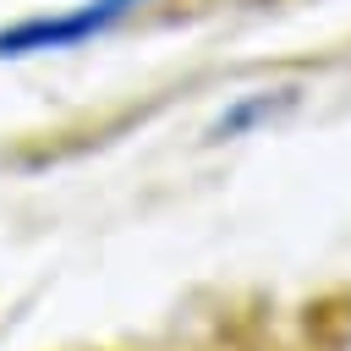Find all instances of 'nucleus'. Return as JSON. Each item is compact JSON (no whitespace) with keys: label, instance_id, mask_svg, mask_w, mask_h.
<instances>
[{"label":"nucleus","instance_id":"obj_1","mask_svg":"<svg viewBox=\"0 0 351 351\" xmlns=\"http://www.w3.org/2000/svg\"><path fill=\"white\" fill-rule=\"evenodd\" d=\"M148 0H77L66 11H33L16 16L11 27H0V55H55V49H82L88 38L115 33L126 16H137Z\"/></svg>","mask_w":351,"mask_h":351},{"label":"nucleus","instance_id":"obj_2","mask_svg":"<svg viewBox=\"0 0 351 351\" xmlns=\"http://www.w3.org/2000/svg\"><path fill=\"white\" fill-rule=\"evenodd\" d=\"M346 351H351V346H346Z\"/></svg>","mask_w":351,"mask_h":351}]
</instances>
